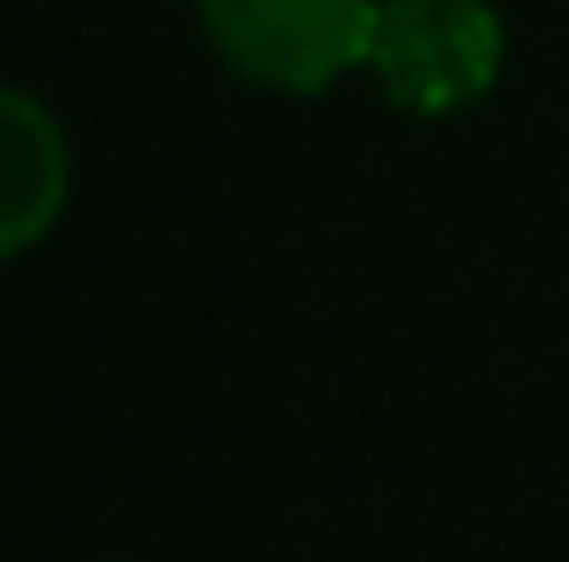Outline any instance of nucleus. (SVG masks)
<instances>
[{"label":"nucleus","instance_id":"nucleus-1","mask_svg":"<svg viewBox=\"0 0 569 562\" xmlns=\"http://www.w3.org/2000/svg\"><path fill=\"white\" fill-rule=\"evenodd\" d=\"M389 109L403 116H461L505 72V14L490 0H376L368 66Z\"/></svg>","mask_w":569,"mask_h":562},{"label":"nucleus","instance_id":"nucleus-3","mask_svg":"<svg viewBox=\"0 0 569 562\" xmlns=\"http://www.w3.org/2000/svg\"><path fill=\"white\" fill-rule=\"evenodd\" d=\"M72 202V144L66 123L29 87L0 80V260L29 253L58 231Z\"/></svg>","mask_w":569,"mask_h":562},{"label":"nucleus","instance_id":"nucleus-2","mask_svg":"<svg viewBox=\"0 0 569 562\" xmlns=\"http://www.w3.org/2000/svg\"><path fill=\"white\" fill-rule=\"evenodd\" d=\"M202 37L267 94H325L368 66L376 0H194Z\"/></svg>","mask_w":569,"mask_h":562}]
</instances>
